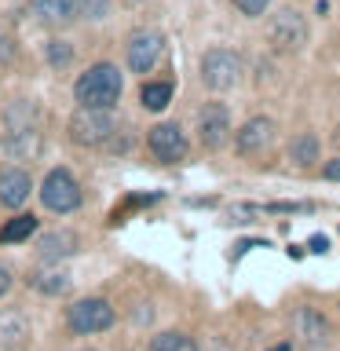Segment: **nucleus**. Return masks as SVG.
<instances>
[{
	"label": "nucleus",
	"instance_id": "c756f323",
	"mask_svg": "<svg viewBox=\"0 0 340 351\" xmlns=\"http://www.w3.org/2000/svg\"><path fill=\"white\" fill-rule=\"evenodd\" d=\"M81 351H95V348H81Z\"/></svg>",
	"mask_w": 340,
	"mask_h": 351
},
{
	"label": "nucleus",
	"instance_id": "f03ea898",
	"mask_svg": "<svg viewBox=\"0 0 340 351\" xmlns=\"http://www.w3.org/2000/svg\"><path fill=\"white\" fill-rule=\"evenodd\" d=\"M121 92H125V77H121L114 62L88 66L73 84L77 106H88V110H114L121 103Z\"/></svg>",
	"mask_w": 340,
	"mask_h": 351
},
{
	"label": "nucleus",
	"instance_id": "4be33fe9",
	"mask_svg": "<svg viewBox=\"0 0 340 351\" xmlns=\"http://www.w3.org/2000/svg\"><path fill=\"white\" fill-rule=\"evenodd\" d=\"M293 161L300 165V169H307V165L318 161V139L315 136H300L293 143Z\"/></svg>",
	"mask_w": 340,
	"mask_h": 351
},
{
	"label": "nucleus",
	"instance_id": "f257e3e1",
	"mask_svg": "<svg viewBox=\"0 0 340 351\" xmlns=\"http://www.w3.org/2000/svg\"><path fill=\"white\" fill-rule=\"evenodd\" d=\"M44 150V132H40V114L29 99H15L4 110V136H0V154L15 165L37 161Z\"/></svg>",
	"mask_w": 340,
	"mask_h": 351
},
{
	"label": "nucleus",
	"instance_id": "1a4fd4ad",
	"mask_svg": "<svg viewBox=\"0 0 340 351\" xmlns=\"http://www.w3.org/2000/svg\"><path fill=\"white\" fill-rule=\"evenodd\" d=\"M125 55H128V70L132 73H150L165 55V37L158 29H139V33L128 37Z\"/></svg>",
	"mask_w": 340,
	"mask_h": 351
},
{
	"label": "nucleus",
	"instance_id": "39448f33",
	"mask_svg": "<svg viewBox=\"0 0 340 351\" xmlns=\"http://www.w3.org/2000/svg\"><path fill=\"white\" fill-rule=\"evenodd\" d=\"M40 202H44V208H48V213H55V216H70V213H77V208H81L84 194H81V183L73 180V172L59 165V169H51L48 176H44V183H40Z\"/></svg>",
	"mask_w": 340,
	"mask_h": 351
},
{
	"label": "nucleus",
	"instance_id": "c85d7f7f",
	"mask_svg": "<svg viewBox=\"0 0 340 351\" xmlns=\"http://www.w3.org/2000/svg\"><path fill=\"white\" fill-rule=\"evenodd\" d=\"M271 351H289V344H278V348H271Z\"/></svg>",
	"mask_w": 340,
	"mask_h": 351
},
{
	"label": "nucleus",
	"instance_id": "aec40b11",
	"mask_svg": "<svg viewBox=\"0 0 340 351\" xmlns=\"http://www.w3.org/2000/svg\"><path fill=\"white\" fill-rule=\"evenodd\" d=\"M150 351H197V344L186 333L169 329V333H158V337L150 340Z\"/></svg>",
	"mask_w": 340,
	"mask_h": 351
},
{
	"label": "nucleus",
	"instance_id": "2eb2a0df",
	"mask_svg": "<svg viewBox=\"0 0 340 351\" xmlns=\"http://www.w3.org/2000/svg\"><path fill=\"white\" fill-rule=\"evenodd\" d=\"M29 15L40 26H70L81 19V0H29Z\"/></svg>",
	"mask_w": 340,
	"mask_h": 351
},
{
	"label": "nucleus",
	"instance_id": "9b49d317",
	"mask_svg": "<svg viewBox=\"0 0 340 351\" xmlns=\"http://www.w3.org/2000/svg\"><path fill=\"white\" fill-rule=\"evenodd\" d=\"M33 194V176L26 165H8L0 172V205L4 208H22Z\"/></svg>",
	"mask_w": 340,
	"mask_h": 351
},
{
	"label": "nucleus",
	"instance_id": "7ed1b4c3",
	"mask_svg": "<svg viewBox=\"0 0 340 351\" xmlns=\"http://www.w3.org/2000/svg\"><path fill=\"white\" fill-rule=\"evenodd\" d=\"M114 322H117V311L103 296H84V300H73L66 307V329L77 337L106 333V329H114Z\"/></svg>",
	"mask_w": 340,
	"mask_h": 351
},
{
	"label": "nucleus",
	"instance_id": "bb28decb",
	"mask_svg": "<svg viewBox=\"0 0 340 351\" xmlns=\"http://www.w3.org/2000/svg\"><path fill=\"white\" fill-rule=\"evenodd\" d=\"M322 176H326V180H329V183H340V158H333V161H329Z\"/></svg>",
	"mask_w": 340,
	"mask_h": 351
},
{
	"label": "nucleus",
	"instance_id": "b1692460",
	"mask_svg": "<svg viewBox=\"0 0 340 351\" xmlns=\"http://www.w3.org/2000/svg\"><path fill=\"white\" fill-rule=\"evenodd\" d=\"M234 8L241 11V15L256 19V15H263V11L271 8V0H234Z\"/></svg>",
	"mask_w": 340,
	"mask_h": 351
},
{
	"label": "nucleus",
	"instance_id": "f8f14e48",
	"mask_svg": "<svg viewBox=\"0 0 340 351\" xmlns=\"http://www.w3.org/2000/svg\"><path fill=\"white\" fill-rule=\"evenodd\" d=\"M33 329L22 307H0V351H22L29 344Z\"/></svg>",
	"mask_w": 340,
	"mask_h": 351
},
{
	"label": "nucleus",
	"instance_id": "a211bd4d",
	"mask_svg": "<svg viewBox=\"0 0 340 351\" xmlns=\"http://www.w3.org/2000/svg\"><path fill=\"white\" fill-rule=\"evenodd\" d=\"M37 230H40L37 216H33V213H19L15 219H8V223L0 227V245H22V241H29Z\"/></svg>",
	"mask_w": 340,
	"mask_h": 351
},
{
	"label": "nucleus",
	"instance_id": "f3484780",
	"mask_svg": "<svg viewBox=\"0 0 340 351\" xmlns=\"http://www.w3.org/2000/svg\"><path fill=\"white\" fill-rule=\"evenodd\" d=\"M296 340H304V344H322L329 337V322L322 311H315V307H296L293 318H289Z\"/></svg>",
	"mask_w": 340,
	"mask_h": 351
},
{
	"label": "nucleus",
	"instance_id": "6ab92c4d",
	"mask_svg": "<svg viewBox=\"0 0 340 351\" xmlns=\"http://www.w3.org/2000/svg\"><path fill=\"white\" fill-rule=\"evenodd\" d=\"M139 99H143V106H147L150 114H161V110L172 103V84L169 81H150V84H143Z\"/></svg>",
	"mask_w": 340,
	"mask_h": 351
},
{
	"label": "nucleus",
	"instance_id": "20e7f679",
	"mask_svg": "<svg viewBox=\"0 0 340 351\" xmlns=\"http://www.w3.org/2000/svg\"><path fill=\"white\" fill-rule=\"evenodd\" d=\"M117 139V117L110 110H88L77 106V114L70 117V143L77 147H106Z\"/></svg>",
	"mask_w": 340,
	"mask_h": 351
},
{
	"label": "nucleus",
	"instance_id": "6e6552de",
	"mask_svg": "<svg viewBox=\"0 0 340 351\" xmlns=\"http://www.w3.org/2000/svg\"><path fill=\"white\" fill-rule=\"evenodd\" d=\"M147 147H150V154H154V158H158L161 165H175V161L186 158L191 143H186V136H183L180 125H172V121H161V125H154V128L147 132Z\"/></svg>",
	"mask_w": 340,
	"mask_h": 351
},
{
	"label": "nucleus",
	"instance_id": "ddd939ff",
	"mask_svg": "<svg viewBox=\"0 0 340 351\" xmlns=\"http://www.w3.org/2000/svg\"><path fill=\"white\" fill-rule=\"evenodd\" d=\"M274 136H278V128H274L271 117H252L238 132V154L241 158H256L274 143Z\"/></svg>",
	"mask_w": 340,
	"mask_h": 351
},
{
	"label": "nucleus",
	"instance_id": "dca6fc26",
	"mask_svg": "<svg viewBox=\"0 0 340 351\" xmlns=\"http://www.w3.org/2000/svg\"><path fill=\"white\" fill-rule=\"evenodd\" d=\"M29 285H33V293H40V296H66L73 289V278L66 267H59V263H40V267L29 274Z\"/></svg>",
	"mask_w": 340,
	"mask_h": 351
},
{
	"label": "nucleus",
	"instance_id": "5701e85b",
	"mask_svg": "<svg viewBox=\"0 0 340 351\" xmlns=\"http://www.w3.org/2000/svg\"><path fill=\"white\" fill-rule=\"evenodd\" d=\"M110 15V0H81V19L95 22V19H106Z\"/></svg>",
	"mask_w": 340,
	"mask_h": 351
},
{
	"label": "nucleus",
	"instance_id": "a878e982",
	"mask_svg": "<svg viewBox=\"0 0 340 351\" xmlns=\"http://www.w3.org/2000/svg\"><path fill=\"white\" fill-rule=\"evenodd\" d=\"M11 285H15V274H11V267H4V263H0V296H8Z\"/></svg>",
	"mask_w": 340,
	"mask_h": 351
},
{
	"label": "nucleus",
	"instance_id": "423d86ee",
	"mask_svg": "<svg viewBox=\"0 0 340 351\" xmlns=\"http://www.w3.org/2000/svg\"><path fill=\"white\" fill-rule=\"evenodd\" d=\"M202 81H205V88H212V92H230V88L241 81V59H238V51H230V48L205 51V59H202Z\"/></svg>",
	"mask_w": 340,
	"mask_h": 351
},
{
	"label": "nucleus",
	"instance_id": "0eeeda50",
	"mask_svg": "<svg viewBox=\"0 0 340 351\" xmlns=\"http://www.w3.org/2000/svg\"><path fill=\"white\" fill-rule=\"evenodd\" d=\"M267 40L274 51H300L307 40V19L293 8H282L267 26Z\"/></svg>",
	"mask_w": 340,
	"mask_h": 351
},
{
	"label": "nucleus",
	"instance_id": "cd10ccee",
	"mask_svg": "<svg viewBox=\"0 0 340 351\" xmlns=\"http://www.w3.org/2000/svg\"><path fill=\"white\" fill-rule=\"evenodd\" d=\"M326 249H329L326 238H311V252H326Z\"/></svg>",
	"mask_w": 340,
	"mask_h": 351
},
{
	"label": "nucleus",
	"instance_id": "393cba45",
	"mask_svg": "<svg viewBox=\"0 0 340 351\" xmlns=\"http://www.w3.org/2000/svg\"><path fill=\"white\" fill-rule=\"evenodd\" d=\"M15 55H19V44H15V37H11V33L8 29H0V62H11V59H15Z\"/></svg>",
	"mask_w": 340,
	"mask_h": 351
},
{
	"label": "nucleus",
	"instance_id": "9d476101",
	"mask_svg": "<svg viewBox=\"0 0 340 351\" xmlns=\"http://www.w3.org/2000/svg\"><path fill=\"white\" fill-rule=\"evenodd\" d=\"M197 136H202L205 147H223L230 136V110L223 103H205L197 110Z\"/></svg>",
	"mask_w": 340,
	"mask_h": 351
},
{
	"label": "nucleus",
	"instance_id": "4468645a",
	"mask_svg": "<svg viewBox=\"0 0 340 351\" xmlns=\"http://www.w3.org/2000/svg\"><path fill=\"white\" fill-rule=\"evenodd\" d=\"M77 249H81V241H77L73 230H44V234H37V260L40 263H62Z\"/></svg>",
	"mask_w": 340,
	"mask_h": 351
},
{
	"label": "nucleus",
	"instance_id": "412c9836",
	"mask_svg": "<svg viewBox=\"0 0 340 351\" xmlns=\"http://www.w3.org/2000/svg\"><path fill=\"white\" fill-rule=\"evenodd\" d=\"M44 55H48V66H51V70H66V66L73 62V44H66V40H48Z\"/></svg>",
	"mask_w": 340,
	"mask_h": 351
}]
</instances>
